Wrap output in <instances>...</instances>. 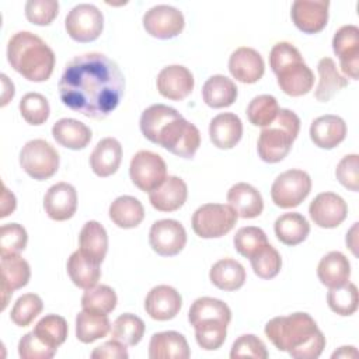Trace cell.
<instances>
[{
	"label": "cell",
	"instance_id": "obj_1",
	"mask_svg": "<svg viewBox=\"0 0 359 359\" xmlns=\"http://www.w3.org/2000/svg\"><path fill=\"white\" fill-rule=\"evenodd\" d=\"M57 90L69 109L87 118L104 119L119 105L125 77L112 59L100 52H88L67 62Z\"/></svg>",
	"mask_w": 359,
	"mask_h": 359
},
{
	"label": "cell",
	"instance_id": "obj_2",
	"mask_svg": "<svg viewBox=\"0 0 359 359\" xmlns=\"http://www.w3.org/2000/svg\"><path fill=\"white\" fill-rule=\"evenodd\" d=\"M139 126L147 140L181 158H192L201 146L199 129L175 108L164 104L146 108Z\"/></svg>",
	"mask_w": 359,
	"mask_h": 359
},
{
	"label": "cell",
	"instance_id": "obj_3",
	"mask_svg": "<svg viewBox=\"0 0 359 359\" xmlns=\"http://www.w3.org/2000/svg\"><path fill=\"white\" fill-rule=\"evenodd\" d=\"M265 335L278 351L294 359H317L325 348V337L307 313L273 317L265 325Z\"/></svg>",
	"mask_w": 359,
	"mask_h": 359
},
{
	"label": "cell",
	"instance_id": "obj_4",
	"mask_svg": "<svg viewBox=\"0 0 359 359\" xmlns=\"http://www.w3.org/2000/svg\"><path fill=\"white\" fill-rule=\"evenodd\" d=\"M7 60L24 79L41 83L52 76L56 57L42 38L29 31H20L8 39Z\"/></svg>",
	"mask_w": 359,
	"mask_h": 359
},
{
	"label": "cell",
	"instance_id": "obj_5",
	"mask_svg": "<svg viewBox=\"0 0 359 359\" xmlns=\"http://www.w3.org/2000/svg\"><path fill=\"white\" fill-rule=\"evenodd\" d=\"M188 321L195 328L198 345L205 351H216L226 341L231 310L223 300L198 297L189 307Z\"/></svg>",
	"mask_w": 359,
	"mask_h": 359
},
{
	"label": "cell",
	"instance_id": "obj_6",
	"mask_svg": "<svg viewBox=\"0 0 359 359\" xmlns=\"http://www.w3.org/2000/svg\"><path fill=\"white\" fill-rule=\"evenodd\" d=\"M300 130V118L287 108H280L275 121L262 128L257 151L262 161L275 164L282 161L290 151Z\"/></svg>",
	"mask_w": 359,
	"mask_h": 359
},
{
	"label": "cell",
	"instance_id": "obj_7",
	"mask_svg": "<svg viewBox=\"0 0 359 359\" xmlns=\"http://www.w3.org/2000/svg\"><path fill=\"white\" fill-rule=\"evenodd\" d=\"M237 213L230 205L205 203L192 215V230L201 238H219L233 230Z\"/></svg>",
	"mask_w": 359,
	"mask_h": 359
},
{
	"label": "cell",
	"instance_id": "obj_8",
	"mask_svg": "<svg viewBox=\"0 0 359 359\" xmlns=\"http://www.w3.org/2000/svg\"><path fill=\"white\" fill-rule=\"evenodd\" d=\"M20 165L36 181L49 180L59 168V153L46 140L34 139L22 146L20 151Z\"/></svg>",
	"mask_w": 359,
	"mask_h": 359
},
{
	"label": "cell",
	"instance_id": "obj_9",
	"mask_svg": "<svg viewBox=\"0 0 359 359\" xmlns=\"http://www.w3.org/2000/svg\"><path fill=\"white\" fill-rule=\"evenodd\" d=\"M311 191V178L303 170H287L276 177L271 187L272 202L282 209L299 206Z\"/></svg>",
	"mask_w": 359,
	"mask_h": 359
},
{
	"label": "cell",
	"instance_id": "obj_10",
	"mask_svg": "<svg viewBox=\"0 0 359 359\" xmlns=\"http://www.w3.org/2000/svg\"><path fill=\"white\" fill-rule=\"evenodd\" d=\"M67 35L80 43L98 39L104 29V15L98 7L88 3L74 6L65 18Z\"/></svg>",
	"mask_w": 359,
	"mask_h": 359
},
{
	"label": "cell",
	"instance_id": "obj_11",
	"mask_svg": "<svg viewBox=\"0 0 359 359\" xmlns=\"http://www.w3.org/2000/svg\"><path fill=\"white\" fill-rule=\"evenodd\" d=\"M129 175L135 187L143 192H151L165 181L167 165L160 154L140 150L130 160Z\"/></svg>",
	"mask_w": 359,
	"mask_h": 359
},
{
	"label": "cell",
	"instance_id": "obj_12",
	"mask_svg": "<svg viewBox=\"0 0 359 359\" xmlns=\"http://www.w3.org/2000/svg\"><path fill=\"white\" fill-rule=\"evenodd\" d=\"M185 27L184 14L168 4H157L143 15V28L157 39H171L178 36Z\"/></svg>",
	"mask_w": 359,
	"mask_h": 359
},
{
	"label": "cell",
	"instance_id": "obj_13",
	"mask_svg": "<svg viewBox=\"0 0 359 359\" xmlns=\"http://www.w3.org/2000/svg\"><path fill=\"white\" fill-rule=\"evenodd\" d=\"M149 243L153 251L158 255L174 257L184 250L187 244V231L178 220L161 219L151 224Z\"/></svg>",
	"mask_w": 359,
	"mask_h": 359
},
{
	"label": "cell",
	"instance_id": "obj_14",
	"mask_svg": "<svg viewBox=\"0 0 359 359\" xmlns=\"http://www.w3.org/2000/svg\"><path fill=\"white\" fill-rule=\"evenodd\" d=\"M332 50L339 59L345 77L358 80L359 76V28L356 25L341 27L332 38Z\"/></svg>",
	"mask_w": 359,
	"mask_h": 359
},
{
	"label": "cell",
	"instance_id": "obj_15",
	"mask_svg": "<svg viewBox=\"0 0 359 359\" xmlns=\"http://www.w3.org/2000/svg\"><path fill=\"white\" fill-rule=\"evenodd\" d=\"M309 215L318 227L335 229L346 219L348 205L338 194L321 192L311 201Z\"/></svg>",
	"mask_w": 359,
	"mask_h": 359
},
{
	"label": "cell",
	"instance_id": "obj_16",
	"mask_svg": "<svg viewBox=\"0 0 359 359\" xmlns=\"http://www.w3.org/2000/svg\"><path fill=\"white\" fill-rule=\"evenodd\" d=\"M328 8L327 0H296L290 8V17L302 32L317 34L327 25Z\"/></svg>",
	"mask_w": 359,
	"mask_h": 359
},
{
	"label": "cell",
	"instance_id": "obj_17",
	"mask_svg": "<svg viewBox=\"0 0 359 359\" xmlns=\"http://www.w3.org/2000/svg\"><path fill=\"white\" fill-rule=\"evenodd\" d=\"M157 90L160 95L172 101L185 100L194 90V76L182 65H170L157 74Z\"/></svg>",
	"mask_w": 359,
	"mask_h": 359
},
{
	"label": "cell",
	"instance_id": "obj_18",
	"mask_svg": "<svg viewBox=\"0 0 359 359\" xmlns=\"http://www.w3.org/2000/svg\"><path fill=\"white\" fill-rule=\"evenodd\" d=\"M229 72L237 81L254 84L264 76L265 63L258 50L248 46H240L230 55Z\"/></svg>",
	"mask_w": 359,
	"mask_h": 359
},
{
	"label": "cell",
	"instance_id": "obj_19",
	"mask_svg": "<svg viewBox=\"0 0 359 359\" xmlns=\"http://www.w3.org/2000/svg\"><path fill=\"white\" fill-rule=\"evenodd\" d=\"M43 209L49 219L65 222L74 216L77 209V192L67 182L52 185L43 196Z\"/></svg>",
	"mask_w": 359,
	"mask_h": 359
},
{
	"label": "cell",
	"instance_id": "obj_20",
	"mask_svg": "<svg viewBox=\"0 0 359 359\" xmlns=\"http://www.w3.org/2000/svg\"><path fill=\"white\" fill-rule=\"evenodd\" d=\"M182 306V297L177 289L168 285L154 286L144 299L146 313L157 321L174 318Z\"/></svg>",
	"mask_w": 359,
	"mask_h": 359
},
{
	"label": "cell",
	"instance_id": "obj_21",
	"mask_svg": "<svg viewBox=\"0 0 359 359\" xmlns=\"http://www.w3.org/2000/svg\"><path fill=\"white\" fill-rule=\"evenodd\" d=\"M0 268H1V297H3L1 310H4L8 304V300L13 292L28 285L31 278V268H29V264L20 254L1 257Z\"/></svg>",
	"mask_w": 359,
	"mask_h": 359
},
{
	"label": "cell",
	"instance_id": "obj_22",
	"mask_svg": "<svg viewBox=\"0 0 359 359\" xmlns=\"http://www.w3.org/2000/svg\"><path fill=\"white\" fill-rule=\"evenodd\" d=\"M346 137V123L338 115H323L316 118L310 125L311 142L325 150H331L341 144Z\"/></svg>",
	"mask_w": 359,
	"mask_h": 359
},
{
	"label": "cell",
	"instance_id": "obj_23",
	"mask_svg": "<svg viewBox=\"0 0 359 359\" xmlns=\"http://www.w3.org/2000/svg\"><path fill=\"white\" fill-rule=\"evenodd\" d=\"M187 198L188 187L182 178L175 175H168L158 188L149 192V201L158 212H175L185 203Z\"/></svg>",
	"mask_w": 359,
	"mask_h": 359
},
{
	"label": "cell",
	"instance_id": "obj_24",
	"mask_svg": "<svg viewBox=\"0 0 359 359\" xmlns=\"http://www.w3.org/2000/svg\"><path fill=\"white\" fill-rule=\"evenodd\" d=\"M189 356V345L182 334L163 331L151 335L149 342L150 359H188Z\"/></svg>",
	"mask_w": 359,
	"mask_h": 359
},
{
	"label": "cell",
	"instance_id": "obj_25",
	"mask_svg": "<svg viewBox=\"0 0 359 359\" xmlns=\"http://www.w3.org/2000/svg\"><path fill=\"white\" fill-rule=\"evenodd\" d=\"M278 77V86L290 97H302L313 88L314 74L304 60L294 62L275 73Z\"/></svg>",
	"mask_w": 359,
	"mask_h": 359
},
{
	"label": "cell",
	"instance_id": "obj_26",
	"mask_svg": "<svg viewBox=\"0 0 359 359\" xmlns=\"http://www.w3.org/2000/svg\"><path fill=\"white\" fill-rule=\"evenodd\" d=\"M243 136L241 119L233 112L216 115L209 125V137L213 146L222 150L233 149Z\"/></svg>",
	"mask_w": 359,
	"mask_h": 359
},
{
	"label": "cell",
	"instance_id": "obj_27",
	"mask_svg": "<svg viewBox=\"0 0 359 359\" xmlns=\"http://www.w3.org/2000/svg\"><path fill=\"white\" fill-rule=\"evenodd\" d=\"M122 161V146L115 137H104L94 147L90 156L93 172L101 178L115 174Z\"/></svg>",
	"mask_w": 359,
	"mask_h": 359
},
{
	"label": "cell",
	"instance_id": "obj_28",
	"mask_svg": "<svg viewBox=\"0 0 359 359\" xmlns=\"http://www.w3.org/2000/svg\"><path fill=\"white\" fill-rule=\"evenodd\" d=\"M227 202L238 217L254 219L264 210V201L257 188L247 182L234 184L227 192Z\"/></svg>",
	"mask_w": 359,
	"mask_h": 359
},
{
	"label": "cell",
	"instance_id": "obj_29",
	"mask_svg": "<svg viewBox=\"0 0 359 359\" xmlns=\"http://www.w3.org/2000/svg\"><path fill=\"white\" fill-rule=\"evenodd\" d=\"M317 276L320 282L330 289L341 287L349 282L351 264L342 252L331 251L320 259Z\"/></svg>",
	"mask_w": 359,
	"mask_h": 359
},
{
	"label": "cell",
	"instance_id": "obj_30",
	"mask_svg": "<svg viewBox=\"0 0 359 359\" xmlns=\"http://www.w3.org/2000/svg\"><path fill=\"white\" fill-rule=\"evenodd\" d=\"M53 139L70 150H81L90 143L93 133L90 128L73 118H62L52 126Z\"/></svg>",
	"mask_w": 359,
	"mask_h": 359
},
{
	"label": "cell",
	"instance_id": "obj_31",
	"mask_svg": "<svg viewBox=\"0 0 359 359\" xmlns=\"http://www.w3.org/2000/svg\"><path fill=\"white\" fill-rule=\"evenodd\" d=\"M79 245L80 251L100 264L104 261L108 251V234L104 226L95 220L87 222L79 234Z\"/></svg>",
	"mask_w": 359,
	"mask_h": 359
},
{
	"label": "cell",
	"instance_id": "obj_32",
	"mask_svg": "<svg viewBox=\"0 0 359 359\" xmlns=\"http://www.w3.org/2000/svg\"><path fill=\"white\" fill-rule=\"evenodd\" d=\"M202 98L210 108H227L237 98V87L234 81L223 74L210 76L202 87Z\"/></svg>",
	"mask_w": 359,
	"mask_h": 359
},
{
	"label": "cell",
	"instance_id": "obj_33",
	"mask_svg": "<svg viewBox=\"0 0 359 359\" xmlns=\"http://www.w3.org/2000/svg\"><path fill=\"white\" fill-rule=\"evenodd\" d=\"M318 86L314 91V97L320 102L330 101L338 91L348 86V79L339 73L335 62L331 57L320 59L317 65Z\"/></svg>",
	"mask_w": 359,
	"mask_h": 359
},
{
	"label": "cell",
	"instance_id": "obj_34",
	"mask_svg": "<svg viewBox=\"0 0 359 359\" xmlns=\"http://www.w3.org/2000/svg\"><path fill=\"white\" fill-rule=\"evenodd\" d=\"M245 269L244 266L233 259L223 258L215 262L209 271L210 282L220 290L233 292L238 290L245 282Z\"/></svg>",
	"mask_w": 359,
	"mask_h": 359
},
{
	"label": "cell",
	"instance_id": "obj_35",
	"mask_svg": "<svg viewBox=\"0 0 359 359\" xmlns=\"http://www.w3.org/2000/svg\"><path fill=\"white\" fill-rule=\"evenodd\" d=\"M67 273L70 280L80 289L94 287L101 276L100 264L86 257L80 250L72 252L67 259Z\"/></svg>",
	"mask_w": 359,
	"mask_h": 359
},
{
	"label": "cell",
	"instance_id": "obj_36",
	"mask_svg": "<svg viewBox=\"0 0 359 359\" xmlns=\"http://www.w3.org/2000/svg\"><path fill=\"white\" fill-rule=\"evenodd\" d=\"M275 234L276 238L285 245H297L303 243L310 234V224L307 219L297 213H283L275 220Z\"/></svg>",
	"mask_w": 359,
	"mask_h": 359
},
{
	"label": "cell",
	"instance_id": "obj_37",
	"mask_svg": "<svg viewBox=\"0 0 359 359\" xmlns=\"http://www.w3.org/2000/svg\"><path fill=\"white\" fill-rule=\"evenodd\" d=\"M109 219L121 229H133L143 222L144 208L137 198L122 195L109 205Z\"/></svg>",
	"mask_w": 359,
	"mask_h": 359
},
{
	"label": "cell",
	"instance_id": "obj_38",
	"mask_svg": "<svg viewBox=\"0 0 359 359\" xmlns=\"http://www.w3.org/2000/svg\"><path fill=\"white\" fill-rule=\"evenodd\" d=\"M111 332L108 314L81 310L76 317V337L83 344H91Z\"/></svg>",
	"mask_w": 359,
	"mask_h": 359
},
{
	"label": "cell",
	"instance_id": "obj_39",
	"mask_svg": "<svg viewBox=\"0 0 359 359\" xmlns=\"http://www.w3.org/2000/svg\"><path fill=\"white\" fill-rule=\"evenodd\" d=\"M144 335V323L140 317L125 313L116 317L111 328V338L126 345L135 346L137 345Z\"/></svg>",
	"mask_w": 359,
	"mask_h": 359
},
{
	"label": "cell",
	"instance_id": "obj_40",
	"mask_svg": "<svg viewBox=\"0 0 359 359\" xmlns=\"http://www.w3.org/2000/svg\"><path fill=\"white\" fill-rule=\"evenodd\" d=\"M32 331L48 346L57 349L66 341L69 327L62 316L48 314L35 324Z\"/></svg>",
	"mask_w": 359,
	"mask_h": 359
},
{
	"label": "cell",
	"instance_id": "obj_41",
	"mask_svg": "<svg viewBox=\"0 0 359 359\" xmlns=\"http://www.w3.org/2000/svg\"><path fill=\"white\" fill-rule=\"evenodd\" d=\"M118 303L116 293L112 287L107 285H95L91 289H87L81 297L83 310L109 314L115 310Z\"/></svg>",
	"mask_w": 359,
	"mask_h": 359
},
{
	"label": "cell",
	"instance_id": "obj_42",
	"mask_svg": "<svg viewBox=\"0 0 359 359\" xmlns=\"http://www.w3.org/2000/svg\"><path fill=\"white\" fill-rule=\"evenodd\" d=\"M279 112L278 101L273 95L261 94L254 97L247 107V118L254 126L265 128L271 125Z\"/></svg>",
	"mask_w": 359,
	"mask_h": 359
},
{
	"label": "cell",
	"instance_id": "obj_43",
	"mask_svg": "<svg viewBox=\"0 0 359 359\" xmlns=\"http://www.w3.org/2000/svg\"><path fill=\"white\" fill-rule=\"evenodd\" d=\"M254 273L261 279L275 278L282 268L280 254L269 243L250 258Z\"/></svg>",
	"mask_w": 359,
	"mask_h": 359
},
{
	"label": "cell",
	"instance_id": "obj_44",
	"mask_svg": "<svg viewBox=\"0 0 359 359\" xmlns=\"http://www.w3.org/2000/svg\"><path fill=\"white\" fill-rule=\"evenodd\" d=\"M18 108L22 119L34 126L45 123L50 114L48 100L39 93H27L21 98Z\"/></svg>",
	"mask_w": 359,
	"mask_h": 359
},
{
	"label": "cell",
	"instance_id": "obj_45",
	"mask_svg": "<svg viewBox=\"0 0 359 359\" xmlns=\"http://www.w3.org/2000/svg\"><path fill=\"white\" fill-rule=\"evenodd\" d=\"M43 302L35 293H25L20 296L10 313L11 321L18 327H28L42 311Z\"/></svg>",
	"mask_w": 359,
	"mask_h": 359
},
{
	"label": "cell",
	"instance_id": "obj_46",
	"mask_svg": "<svg viewBox=\"0 0 359 359\" xmlns=\"http://www.w3.org/2000/svg\"><path fill=\"white\" fill-rule=\"evenodd\" d=\"M328 307L339 316H352L358 310V289L356 285H346L330 289L327 293Z\"/></svg>",
	"mask_w": 359,
	"mask_h": 359
},
{
	"label": "cell",
	"instance_id": "obj_47",
	"mask_svg": "<svg viewBox=\"0 0 359 359\" xmlns=\"http://www.w3.org/2000/svg\"><path fill=\"white\" fill-rule=\"evenodd\" d=\"M233 243L236 251L250 259L258 250L268 244V238L262 229L255 226H247L237 230Z\"/></svg>",
	"mask_w": 359,
	"mask_h": 359
},
{
	"label": "cell",
	"instance_id": "obj_48",
	"mask_svg": "<svg viewBox=\"0 0 359 359\" xmlns=\"http://www.w3.org/2000/svg\"><path fill=\"white\" fill-rule=\"evenodd\" d=\"M28 243L27 230L18 223H8L0 227V255L20 254Z\"/></svg>",
	"mask_w": 359,
	"mask_h": 359
},
{
	"label": "cell",
	"instance_id": "obj_49",
	"mask_svg": "<svg viewBox=\"0 0 359 359\" xmlns=\"http://www.w3.org/2000/svg\"><path fill=\"white\" fill-rule=\"evenodd\" d=\"M57 14L59 3L56 0H28L25 3V17L35 25H49L53 22Z\"/></svg>",
	"mask_w": 359,
	"mask_h": 359
},
{
	"label": "cell",
	"instance_id": "obj_50",
	"mask_svg": "<svg viewBox=\"0 0 359 359\" xmlns=\"http://www.w3.org/2000/svg\"><path fill=\"white\" fill-rule=\"evenodd\" d=\"M230 358H255V359H266L268 351L265 344L252 334H244L238 337L231 346Z\"/></svg>",
	"mask_w": 359,
	"mask_h": 359
},
{
	"label": "cell",
	"instance_id": "obj_51",
	"mask_svg": "<svg viewBox=\"0 0 359 359\" xmlns=\"http://www.w3.org/2000/svg\"><path fill=\"white\" fill-rule=\"evenodd\" d=\"M57 349L42 342L34 331L27 332L18 342V355L22 359H50Z\"/></svg>",
	"mask_w": 359,
	"mask_h": 359
},
{
	"label": "cell",
	"instance_id": "obj_52",
	"mask_svg": "<svg viewBox=\"0 0 359 359\" xmlns=\"http://www.w3.org/2000/svg\"><path fill=\"white\" fill-rule=\"evenodd\" d=\"M335 177L341 185L349 191L358 192L359 189V156L348 154L341 158L335 168Z\"/></svg>",
	"mask_w": 359,
	"mask_h": 359
},
{
	"label": "cell",
	"instance_id": "obj_53",
	"mask_svg": "<svg viewBox=\"0 0 359 359\" xmlns=\"http://www.w3.org/2000/svg\"><path fill=\"white\" fill-rule=\"evenodd\" d=\"M300 60H303L302 53L290 42H278L269 52V66L273 73Z\"/></svg>",
	"mask_w": 359,
	"mask_h": 359
},
{
	"label": "cell",
	"instance_id": "obj_54",
	"mask_svg": "<svg viewBox=\"0 0 359 359\" xmlns=\"http://www.w3.org/2000/svg\"><path fill=\"white\" fill-rule=\"evenodd\" d=\"M129 353L126 351V345L111 339L100 346H97L93 352H91V358L93 359H128Z\"/></svg>",
	"mask_w": 359,
	"mask_h": 359
},
{
	"label": "cell",
	"instance_id": "obj_55",
	"mask_svg": "<svg viewBox=\"0 0 359 359\" xmlns=\"http://www.w3.org/2000/svg\"><path fill=\"white\" fill-rule=\"evenodd\" d=\"M17 201L13 192L7 189V187L1 185V203H0V217H7L15 210Z\"/></svg>",
	"mask_w": 359,
	"mask_h": 359
},
{
	"label": "cell",
	"instance_id": "obj_56",
	"mask_svg": "<svg viewBox=\"0 0 359 359\" xmlns=\"http://www.w3.org/2000/svg\"><path fill=\"white\" fill-rule=\"evenodd\" d=\"M1 84H3V91H1V107H6L8 104L10 100H13L14 97V84L13 81L8 80V77L6 74H1Z\"/></svg>",
	"mask_w": 359,
	"mask_h": 359
},
{
	"label": "cell",
	"instance_id": "obj_57",
	"mask_svg": "<svg viewBox=\"0 0 359 359\" xmlns=\"http://www.w3.org/2000/svg\"><path fill=\"white\" fill-rule=\"evenodd\" d=\"M358 351L355 346H341L339 351H335L332 353V358H356Z\"/></svg>",
	"mask_w": 359,
	"mask_h": 359
},
{
	"label": "cell",
	"instance_id": "obj_58",
	"mask_svg": "<svg viewBox=\"0 0 359 359\" xmlns=\"http://www.w3.org/2000/svg\"><path fill=\"white\" fill-rule=\"evenodd\" d=\"M356 229H358V223H355V224L352 226V229L349 230V233H346V245L352 250V252H353L355 255H356V250H355V247H356V236H355Z\"/></svg>",
	"mask_w": 359,
	"mask_h": 359
}]
</instances>
